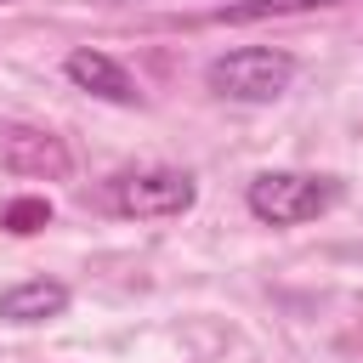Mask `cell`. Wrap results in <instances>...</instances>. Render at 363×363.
Masks as SVG:
<instances>
[{
    "instance_id": "7a4b0ae2",
    "label": "cell",
    "mask_w": 363,
    "mask_h": 363,
    "mask_svg": "<svg viewBox=\"0 0 363 363\" xmlns=\"http://www.w3.org/2000/svg\"><path fill=\"white\" fill-rule=\"evenodd\" d=\"M335 199H340V187H335L329 176H306V170H261V176L244 187L250 216L267 221V227H301V221H318Z\"/></svg>"
},
{
    "instance_id": "277c9868",
    "label": "cell",
    "mask_w": 363,
    "mask_h": 363,
    "mask_svg": "<svg viewBox=\"0 0 363 363\" xmlns=\"http://www.w3.org/2000/svg\"><path fill=\"white\" fill-rule=\"evenodd\" d=\"M199 182L187 170H125L108 182V204L119 216H182L193 210Z\"/></svg>"
},
{
    "instance_id": "9c48e42d",
    "label": "cell",
    "mask_w": 363,
    "mask_h": 363,
    "mask_svg": "<svg viewBox=\"0 0 363 363\" xmlns=\"http://www.w3.org/2000/svg\"><path fill=\"white\" fill-rule=\"evenodd\" d=\"M0 6H17V0H0Z\"/></svg>"
},
{
    "instance_id": "8992f818",
    "label": "cell",
    "mask_w": 363,
    "mask_h": 363,
    "mask_svg": "<svg viewBox=\"0 0 363 363\" xmlns=\"http://www.w3.org/2000/svg\"><path fill=\"white\" fill-rule=\"evenodd\" d=\"M62 312H68V284H57V278H23L0 295L6 323H45V318H62Z\"/></svg>"
},
{
    "instance_id": "3957f363",
    "label": "cell",
    "mask_w": 363,
    "mask_h": 363,
    "mask_svg": "<svg viewBox=\"0 0 363 363\" xmlns=\"http://www.w3.org/2000/svg\"><path fill=\"white\" fill-rule=\"evenodd\" d=\"M0 170L28 176V182H68L74 153L57 130L28 125V119H0Z\"/></svg>"
},
{
    "instance_id": "52a82bcc",
    "label": "cell",
    "mask_w": 363,
    "mask_h": 363,
    "mask_svg": "<svg viewBox=\"0 0 363 363\" xmlns=\"http://www.w3.org/2000/svg\"><path fill=\"white\" fill-rule=\"evenodd\" d=\"M329 6H346V0H238V6H221L216 17H221V23H261V17H295V11H329Z\"/></svg>"
},
{
    "instance_id": "ba28073f",
    "label": "cell",
    "mask_w": 363,
    "mask_h": 363,
    "mask_svg": "<svg viewBox=\"0 0 363 363\" xmlns=\"http://www.w3.org/2000/svg\"><path fill=\"white\" fill-rule=\"evenodd\" d=\"M0 227H6V233H17V238H28V233L51 227V199H11V204L0 210Z\"/></svg>"
},
{
    "instance_id": "6da1fadb",
    "label": "cell",
    "mask_w": 363,
    "mask_h": 363,
    "mask_svg": "<svg viewBox=\"0 0 363 363\" xmlns=\"http://www.w3.org/2000/svg\"><path fill=\"white\" fill-rule=\"evenodd\" d=\"M295 79V57L278 45H238L204 68V85L227 102H278Z\"/></svg>"
},
{
    "instance_id": "5b68a950",
    "label": "cell",
    "mask_w": 363,
    "mask_h": 363,
    "mask_svg": "<svg viewBox=\"0 0 363 363\" xmlns=\"http://www.w3.org/2000/svg\"><path fill=\"white\" fill-rule=\"evenodd\" d=\"M62 74H68L79 91L102 96V102H119V108H142V85H136V79H130V68H125V62H113L108 51H91V45H79V51H68Z\"/></svg>"
}]
</instances>
